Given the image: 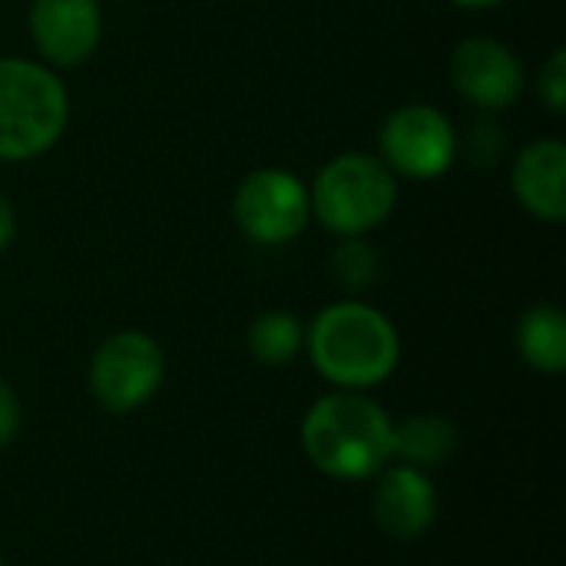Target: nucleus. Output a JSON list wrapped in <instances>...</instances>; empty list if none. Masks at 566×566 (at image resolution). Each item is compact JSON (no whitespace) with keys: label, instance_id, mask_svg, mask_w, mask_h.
I'll return each instance as SVG.
<instances>
[{"label":"nucleus","instance_id":"1","mask_svg":"<svg viewBox=\"0 0 566 566\" xmlns=\"http://www.w3.org/2000/svg\"><path fill=\"white\" fill-rule=\"evenodd\" d=\"M302 451L332 481H375L395 461V418L368 391L332 388L302 418Z\"/></svg>","mask_w":566,"mask_h":566},{"label":"nucleus","instance_id":"2","mask_svg":"<svg viewBox=\"0 0 566 566\" xmlns=\"http://www.w3.org/2000/svg\"><path fill=\"white\" fill-rule=\"evenodd\" d=\"M305 352L335 391H371L395 375L401 335L381 308L345 298L325 305L312 318L305 328Z\"/></svg>","mask_w":566,"mask_h":566},{"label":"nucleus","instance_id":"3","mask_svg":"<svg viewBox=\"0 0 566 566\" xmlns=\"http://www.w3.org/2000/svg\"><path fill=\"white\" fill-rule=\"evenodd\" d=\"M70 123V96L53 70L33 60H0V159L23 163L56 146Z\"/></svg>","mask_w":566,"mask_h":566},{"label":"nucleus","instance_id":"4","mask_svg":"<svg viewBox=\"0 0 566 566\" xmlns=\"http://www.w3.org/2000/svg\"><path fill=\"white\" fill-rule=\"evenodd\" d=\"M312 216L335 235H368L398 202L395 172L368 153H345L325 163L308 189Z\"/></svg>","mask_w":566,"mask_h":566},{"label":"nucleus","instance_id":"5","mask_svg":"<svg viewBox=\"0 0 566 566\" xmlns=\"http://www.w3.org/2000/svg\"><path fill=\"white\" fill-rule=\"evenodd\" d=\"M163 381H166V352L153 335L136 328L103 338L86 368V385L93 401L116 418L146 408L163 388Z\"/></svg>","mask_w":566,"mask_h":566},{"label":"nucleus","instance_id":"6","mask_svg":"<svg viewBox=\"0 0 566 566\" xmlns=\"http://www.w3.org/2000/svg\"><path fill=\"white\" fill-rule=\"evenodd\" d=\"M232 216L245 239L259 245H285L312 222L308 186L289 169H255L239 182Z\"/></svg>","mask_w":566,"mask_h":566},{"label":"nucleus","instance_id":"7","mask_svg":"<svg viewBox=\"0 0 566 566\" xmlns=\"http://www.w3.org/2000/svg\"><path fill=\"white\" fill-rule=\"evenodd\" d=\"M378 143L381 163L408 179H438L458 159L454 123L428 103H408L388 113Z\"/></svg>","mask_w":566,"mask_h":566},{"label":"nucleus","instance_id":"8","mask_svg":"<svg viewBox=\"0 0 566 566\" xmlns=\"http://www.w3.org/2000/svg\"><path fill=\"white\" fill-rule=\"evenodd\" d=\"M451 80L468 103L497 113L524 93V63L504 40L468 36L451 56Z\"/></svg>","mask_w":566,"mask_h":566},{"label":"nucleus","instance_id":"9","mask_svg":"<svg viewBox=\"0 0 566 566\" xmlns=\"http://www.w3.org/2000/svg\"><path fill=\"white\" fill-rule=\"evenodd\" d=\"M438 488L428 471L391 461L371 491V517L391 541H418L438 521Z\"/></svg>","mask_w":566,"mask_h":566},{"label":"nucleus","instance_id":"10","mask_svg":"<svg viewBox=\"0 0 566 566\" xmlns=\"http://www.w3.org/2000/svg\"><path fill=\"white\" fill-rule=\"evenodd\" d=\"M30 36L46 63L80 66L96 53L103 36L99 0H33Z\"/></svg>","mask_w":566,"mask_h":566},{"label":"nucleus","instance_id":"11","mask_svg":"<svg viewBox=\"0 0 566 566\" xmlns=\"http://www.w3.org/2000/svg\"><path fill=\"white\" fill-rule=\"evenodd\" d=\"M511 186L517 202L541 222L566 219V146L560 139H534L514 159Z\"/></svg>","mask_w":566,"mask_h":566},{"label":"nucleus","instance_id":"12","mask_svg":"<svg viewBox=\"0 0 566 566\" xmlns=\"http://www.w3.org/2000/svg\"><path fill=\"white\" fill-rule=\"evenodd\" d=\"M461 448V431L451 418L424 411L405 421H395V461L418 471H438L454 461Z\"/></svg>","mask_w":566,"mask_h":566},{"label":"nucleus","instance_id":"13","mask_svg":"<svg viewBox=\"0 0 566 566\" xmlns=\"http://www.w3.org/2000/svg\"><path fill=\"white\" fill-rule=\"evenodd\" d=\"M517 352L527 368L541 375H564L566 371V315L551 305H531L514 332Z\"/></svg>","mask_w":566,"mask_h":566},{"label":"nucleus","instance_id":"14","mask_svg":"<svg viewBox=\"0 0 566 566\" xmlns=\"http://www.w3.org/2000/svg\"><path fill=\"white\" fill-rule=\"evenodd\" d=\"M245 345H249V352H252V358L259 365L282 368V365L295 361L298 352L305 348V325H302V318L295 312L269 308V312L252 318Z\"/></svg>","mask_w":566,"mask_h":566},{"label":"nucleus","instance_id":"15","mask_svg":"<svg viewBox=\"0 0 566 566\" xmlns=\"http://www.w3.org/2000/svg\"><path fill=\"white\" fill-rule=\"evenodd\" d=\"M332 275L338 279V285L361 292L378 279V252L365 235H348L342 239V245L332 255Z\"/></svg>","mask_w":566,"mask_h":566},{"label":"nucleus","instance_id":"16","mask_svg":"<svg viewBox=\"0 0 566 566\" xmlns=\"http://www.w3.org/2000/svg\"><path fill=\"white\" fill-rule=\"evenodd\" d=\"M541 96L551 106V113H564L566 106V50L557 46L547 63L541 66Z\"/></svg>","mask_w":566,"mask_h":566},{"label":"nucleus","instance_id":"17","mask_svg":"<svg viewBox=\"0 0 566 566\" xmlns=\"http://www.w3.org/2000/svg\"><path fill=\"white\" fill-rule=\"evenodd\" d=\"M20 424H23V408H20V398L13 391V385L7 378H0V451L10 448L20 434Z\"/></svg>","mask_w":566,"mask_h":566},{"label":"nucleus","instance_id":"18","mask_svg":"<svg viewBox=\"0 0 566 566\" xmlns=\"http://www.w3.org/2000/svg\"><path fill=\"white\" fill-rule=\"evenodd\" d=\"M13 235H17V209H13V202L0 192V252L13 242Z\"/></svg>","mask_w":566,"mask_h":566},{"label":"nucleus","instance_id":"19","mask_svg":"<svg viewBox=\"0 0 566 566\" xmlns=\"http://www.w3.org/2000/svg\"><path fill=\"white\" fill-rule=\"evenodd\" d=\"M454 7H461V10H491V7H497L501 0H451Z\"/></svg>","mask_w":566,"mask_h":566},{"label":"nucleus","instance_id":"20","mask_svg":"<svg viewBox=\"0 0 566 566\" xmlns=\"http://www.w3.org/2000/svg\"><path fill=\"white\" fill-rule=\"evenodd\" d=\"M0 566H7V564H3V554H0Z\"/></svg>","mask_w":566,"mask_h":566}]
</instances>
